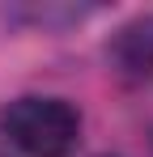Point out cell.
<instances>
[{
  "label": "cell",
  "instance_id": "6da1fadb",
  "mask_svg": "<svg viewBox=\"0 0 153 157\" xmlns=\"http://www.w3.org/2000/svg\"><path fill=\"white\" fill-rule=\"evenodd\" d=\"M0 132L26 157H73L81 144V110L68 98L26 94L4 106Z\"/></svg>",
  "mask_w": 153,
  "mask_h": 157
},
{
  "label": "cell",
  "instance_id": "7a4b0ae2",
  "mask_svg": "<svg viewBox=\"0 0 153 157\" xmlns=\"http://www.w3.org/2000/svg\"><path fill=\"white\" fill-rule=\"evenodd\" d=\"M111 59L115 72L128 81H149L153 77V17H136L128 21L115 43H111Z\"/></svg>",
  "mask_w": 153,
  "mask_h": 157
}]
</instances>
